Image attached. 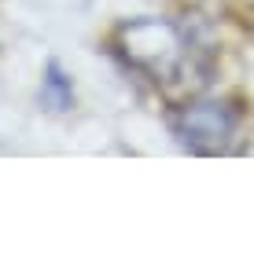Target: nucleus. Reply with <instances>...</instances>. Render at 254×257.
Returning <instances> with one entry per match:
<instances>
[{
	"instance_id": "obj_1",
	"label": "nucleus",
	"mask_w": 254,
	"mask_h": 257,
	"mask_svg": "<svg viewBox=\"0 0 254 257\" xmlns=\"http://www.w3.org/2000/svg\"><path fill=\"white\" fill-rule=\"evenodd\" d=\"M118 52L151 81H177L188 66V37L166 19H133L118 26Z\"/></svg>"
},
{
	"instance_id": "obj_2",
	"label": "nucleus",
	"mask_w": 254,
	"mask_h": 257,
	"mask_svg": "<svg viewBox=\"0 0 254 257\" xmlns=\"http://www.w3.org/2000/svg\"><path fill=\"white\" fill-rule=\"evenodd\" d=\"M239 114L228 99H192L177 107L170 118V128L181 147L195 151V155H228L239 147Z\"/></svg>"
},
{
	"instance_id": "obj_3",
	"label": "nucleus",
	"mask_w": 254,
	"mask_h": 257,
	"mask_svg": "<svg viewBox=\"0 0 254 257\" xmlns=\"http://www.w3.org/2000/svg\"><path fill=\"white\" fill-rule=\"evenodd\" d=\"M37 99H41V107L48 110V114H70L74 110V81L59 66V59L44 63V77H41Z\"/></svg>"
}]
</instances>
